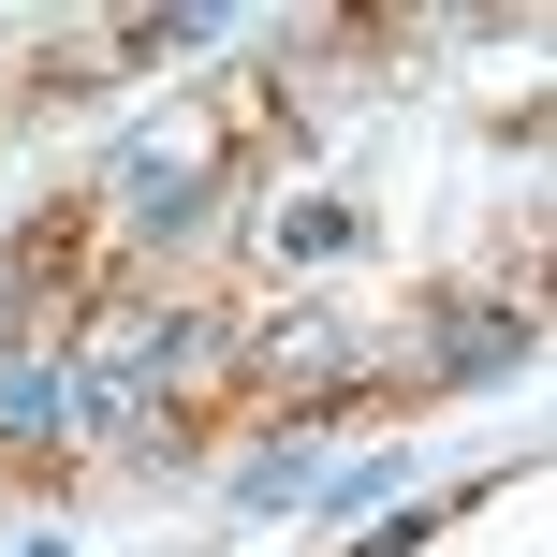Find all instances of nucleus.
Masks as SVG:
<instances>
[{"instance_id":"4","label":"nucleus","mask_w":557,"mask_h":557,"mask_svg":"<svg viewBox=\"0 0 557 557\" xmlns=\"http://www.w3.org/2000/svg\"><path fill=\"white\" fill-rule=\"evenodd\" d=\"M235 499H250V513H278V499H308V441H278V455H250V470H235Z\"/></svg>"},{"instance_id":"5","label":"nucleus","mask_w":557,"mask_h":557,"mask_svg":"<svg viewBox=\"0 0 557 557\" xmlns=\"http://www.w3.org/2000/svg\"><path fill=\"white\" fill-rule=\"evenodd\" d=\"M308 499H323V513H382V499H396V455H367V470H337V484H308Z\"/></svg>"},{"instance_id":"1","label":"nucleus","mask_w":557,"mask_h":557,"mask_svg":"<svg viewBox=\"0 0 557 557\" xmlns=\"http://www.w3.org/2000/svg\"><path fill=\"white\" fill-rule=\"evenodd\" d=\"M529 367V308H455L441 323V382H513Z\"/></svg>"},{"instance_id":"2","label":"nucleus","mask_w":557,"mask_h":557,"mask_svg":"<svg viewBox=\"0 0 557 557\" xmlns=\"http://www.w3.org/2000/svg\"><path fill=\"white\" fill-rule=\"evenodd\" d=\"M74 425V367L59 352H0V441H59Z\"/></svg>"},{"instance_id":"3","label":"nucleus","mask_w":557,"mask_h":557,"mask_svg":"<svg viewBox=\"0 0 557 557\" xmlns=\"http://www.w3.org/2000/svg\"><path fill=\"white\" fill-rule=\"evenodd\" d=\"M337 250H352V206H294V221H278V264H337Z\"/></svg>"}]
</instances>
